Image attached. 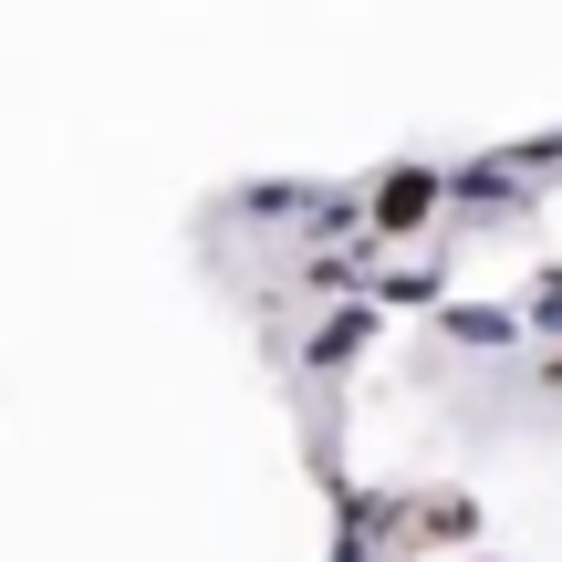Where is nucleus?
Listing matches in <instances>:
<instances>
[{
	"instance_id": "obj_1",
	"label": "nucleus",
	"mask_w": 562,
	"mask_h": 562,
	"mask_svg": "<svg viewBox=\"0 0 562 562\" xmlns=\"http://www.w3.org/2000/svg\"><path fill=\"white\" fill-rule=\"evenodd\" d=\"M427 199H438V178H396V188L375 199V220H385V229H417V220H427Z\"/></svg>"
}]
</instances>
